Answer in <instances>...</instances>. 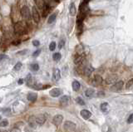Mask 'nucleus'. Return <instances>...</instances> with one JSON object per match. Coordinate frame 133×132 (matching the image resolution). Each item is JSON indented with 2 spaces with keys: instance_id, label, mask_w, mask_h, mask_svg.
Returning a JSON list of instances; mask_svg holds the SVG:
<instances>
[{
  "instance_id": "nucleus-4",
  "label": "nucleus",
  "mask_w": 133,
  "mask_h": 132,
  "mask_svg": "<svg viewBox=\"0 0 133 132\" xmlns=\"http://www.w3.org/2000/svg\"><path fill=\"white\" fill-rule=\"evenodd\" d=\"M62 121H63V116L62 115H57L52 119V123L56 126H59L62 123Z\"/></svg>"
},
{
  "instance_id": "nucleus-33",
  "label": "nucleus",
  "mask_w": 133,
  "mask_h": 132,
  "mask_svg": "<svg viewBox=\"0 0 133 132\" xmlns=\"http://www.w3.org/2000/svg\"><path fill=\"white\" fill-rule=\"evenodd\" d=\"M8 120H3L0 122V126L1 127H5V126H8Z\"/></svg>"
},
{
  "instance_id": "nucleus-37",
  "label": "nucleus",
  "mask_w": 133,
  "mask_h": 132,
  "mask_svg": "<svg viewBox=\"0 0 133 132\" xmlns=\"http://www.w3.org/2000/svg\"><path fill=\"white\" fill-rule=\"evenodd\" d=\"M33 46H35V47H38L40 43H39L38 40H33Z\"/></svg>"
},
{
  "instance_id": "nucleus-5",
  "label": "nucleus",
  "mask_w": 133,
  "mask_h": 132,
  "mask_svg": "<svg viewBox=\"0 0 133 132\" xmlns=\"http://www.w3.org/2000/svg\"><path fill=\"white\" fill-rule=\"evenodd\" d=\"M85 62V57L82 56V54H77L74 57V63L76 65H82Z\"/></svg>"
},
{
  "instance_id": "nucleus-24",
  "label": "nucleus",
  "mask_w": 133,
  "mask_h": 132,
  "mask_svg": "<svg viewBox=\"0 0 133 132\" xmlns=\"http://www.w3.org/2000/svg\"><path fill=\"white\" fill-rule=\"evenodd\" d=\"M56 18H57V14H52L51 16L48 18V24H51L52 22H54V21L56 20Z\"/></svg>"
},
{
  "instance_id": "nucleus-26",
  "label": "nucleus",
  "mask_w": 133,
  "mask_h": 132,
  "mask_svg": "<svg viewBox=\"0 0 133 132\" xmlns=\"http://www.w3.org/2000/svg\"><path fill=\"white\" fill-rule=\"evenodd\" d=\"M76 52H77V54H82V52H83V47H82V45H77V47H76Z\"/></svg>"
},
{
  "instance_id": "nucleus-7",
  "label": "nucleus",
  "mask_w": 133,
  "mask_h": 132,
  "mask_svg": "<svg viewBox=\"0 0 133 132\" xmlns=\"http://www.w3.org/2000/svg\"><path fill=\"white\" fill-rule=\"evenodd\" d=\"M46 120H47V117H46L45 114H42L36 116V122H37V125H43Z\"/></svg>"
},
{
  "instance_id": "nucleus-15",
  "label": "nucleus",
  "mask_w": 133,
  "mask_h": 132,
  "mask_svg": "<svg viewBox=\"0 0 133 132\" xmlns=\"http://www.w3.org/2000/svg\"><path fill=\"white\" fill-rule=\"evenodd\" d=\"M37 98V93H34V92H29L27 94V100L31 102H34L36 101Z\"/></svg>"
},
{
  "instance_id": "nucleus-30",
  "label": "nucleus",
  "mask_w": 133,
  "mask_h": 132,
  "mask_svg": "<svg viewBox=\"0 0 133 132\" xmlns=\"http://www.w3.org/2000/svg\"><path fill=\"white\" fill-rule=\"evenodd\" d=\"M76 101H77V104L81 105V106H84V105H85V101H84V100H82L81 97H77V99H76Z\"/></svg>"
},
{
  "instance_id": "nucleus-43",
  "label": "nucleus",
  "mask_w": 133,
  "mask_h": 132,
  "mask_svg": "<svg viewBox=\"0 0 133 132\" xmlns=\"http://www.w3.org/2000/svg\"><path fill=\"white\" fill-rule=\"evenodd\" d=\"M0 102H1V98H0Z\"/></svg>"
},
{
  "instance_id": "nucleus-39",
  "label": "nucleus",
  "mask_w": 133,
  "mask_h": 132,
  "mask_svg": "<svg viewBox=\"0 0 133 132\" xmlns=\"http://www.w3.org/2000/svg\"><path fill=\"white\" fill-rule=\"evenodd\" d=\"M18 83L19 85H22L23 83H24V79H19V80H18Z\"/></svg>"
},
{
  "instance_id": "nucleus-17",
  "label": "nucleus",
  "mask_w": 133,
  "mask_h": 132,
  "mask_svg": "<svg viewBox=\"0 0 133 132\" xmlns=\"http://www.w3.org/2000/svg\"><path fill=\"white\" fill-rule=\"evenodd\" d=\"M69 100H70V97H69V96H63L61 97V99H60V104L62 105V106H67V105L68 104V102H69Z\"/></svg>"
},
{
  "instance_id": "nucleus-44",
  "label": "nucleus",
  "mask_w": 133,
  "mask_h": 132,
  "mask_svg": "<svg viewBox=\"0 0 133 132\" xmlns=\"http://www.w3.org/2000/svg\"><path fill=\"white\" fill-rule=\"evenodd\" d=\"M0 120H1V116H0Z\"/></svg>"
},
{
  "instance_id": "nucleus-34",
  "label": "nucleus",
  "mask_w": 133,
  "mask_h": 132,
  "mask_svg": "<svg viewBox=\"0 0 133 132\" xmlns=\"http://www.w3.org/2000/svg\"><path fill=\"white\" fill-rule=\"evenodd\" d=\"M40 53H41V50H40V49L36 50V51L33 53V56H34V57H37V56H39Z\"/></svg>"
},
{
  "instance_id": "nucleus-18",
  "label": "nucleus",
  "mask_w": 133,
  "mask_h": 132,
  "mask_svg": "<svg viewBox=\"0 0 133 132\" xmlns=\"http://www.w3.org/2000/svg\"><path fill=\"white\" fill-rule=\"evenodd\" d=\"M101 110L104 113H107L110 110V106L109 104L107 102H103L102 104H101Z\"/></svg>"
},
{
  "instance_id": "nucleus-16",
  "label": "nucleus",
  "mask_w": 133,
  "mask_h": 132,
  "mask_svg": "<svg viewBox=\"0 0 133 132\" xmlns=\"http://www.w3.org/2000/svg\"><path fill=\"white\" fill-rule=\"evenodd\" d=\"M44 3L46 4V5L49 6L50 8H52L54 7V6H56L57 4L58 3V0H43Z\"/></svg>"
},
{
  "instance_id": "nucleus-2",
  "label": "nucleus",
  "mask_w": 133,
  "mask_h": 132,
  "mask_svg": "<svg viewBox=\"0 0 133 132\" xmlns=\"http://www.w3.org/2000/svg\"><path fill=\"white\" fill-rule=\"evenodd\" d=\"M21 14H22V17L24 19L27 20L31 19V12L27 6H24V7L21 8Z\"/></svg>"
},
{
  "instance_id": "nucleus-27",
  "label": "nucleus",
  "mask_w": 133,
  "mask_h": 132,
  "mask_svg": "<svg viewBox=\"0 0 133 132\" xmlns=\"http://www.w3.org/2000/svg\"><path fill=\"white\" fill-rule=\"evenodd\" d=\"M30 69H31L32 71H33V72H37V71H38V70H39V66H38V64H37V63H33V64H31Z\"/></svg>"
},
{
  "instance_id": "nucleus-13",
  "label": "nucleus",
  "mask_w": 133,
  "mask_h": 132,
  "mask_svg": "<svg viewBox=\"0 0 133 132\" xmlns=\"http://www.w3.org/2000/svg\"><path fill=\"white\" fill-rule=\"evenodd\" d=\"M28 124L32 128H36L37 127V122H36V116H32L28 119Z\"/></svg>"
},
{
  "instance_id": "nucleus-38",
  "label": "nucleus",
  "mask_w": 133,
  "mask_h": 132,
  "mask_svg": "<svg viewBox=\"0 0 133 132\" xmlns=\"http://www.w3.org/2000/svg\"><path fill=\"white\" fill-rule=\"evenodd\" d=\"M5 57H6V55H4V54H1V55H0V62L3 61Z\"/></svg>"
},
{
  "instance_id": "nucleus-35",
  "label": "nucleus",
  "mask_w": 133,
  "mask_h": 132,
  "mask_svg": "<svg viewBox=\"0 0 133 132\" xmlns=\"http://www.w3.org/2000/svg\"><path fill=\"white\" fill-rule=\"evenodd\" d=\"M64 43H65L64 40H61L60 42H59V45H58L59 49H62V48L63 47V46H64Z\"/></svg>"
},
{
  "instance_id": "nucleus-21",
  "label": "nucleus",
  "mask_w": 133,
  "mask_h": 132,
  "mask_svg": "<svg viewBox=\"0 0 133 132\" xmlns=\"http://www.w3.org/2000/svg\"><path fill=\"white\" fill-rule=\"evenodd\" d=\"M72 87H73V91H79L80 87H81V85H80L79 81H73V84H72Z\"/></svg>"
},
{
  "instance_id": "nucleus-28",
  "label": "nucleus",
  "mask_w": 133,
  "mask_h": 132,
  "mask_svg": "<svg viewBox=\"0 0 133 132\" xmlns=\"http://www.w3.org/2000/svg\"><path fill=\"white\" fill-rule=\"evenodd\" d=\"M55 49H56V43H55V42H52L49 45V50L52 52H53V51H55Z\"/></svg>"
},
{
  "instance_id": "nucleus-42",
  "label": "nucleus",
  "mask_w": 133,
  "mask_h": 132,
  "mask_svg": "<svg viewBox=\"0 0 133 132\" xmlns=\"http://www.w3.org/2000/svg\"><path fill=\"white\" fill-rule=\"evenodd\" d=\"M0 132H8L7 131H0Z\"/></svg>"
},
{
  "instance_id": "nucleus-36",
  "label": "nucleus",
  "mask_w": 133,
  "mask_h": 132,
  "mask_svg": "<svg viewBox=\"0 0 133 132\" xmlns=\"http://www.w3.org/2000/svg\"><path fill=\"white\" fill-rule=\"evenodd\" d=\"M132 117H133L132 114H131L129 116V117H128V119H127V123H128V124H132V123L133 122Z\"/></svg>"
},
{
  "instance_id": "nucleus-1",
  "label": "nucleus",
  "mask_w": 133,
  "mask_h": 132,
  "mask_svg": "<svg viewBox=\"0 0 133 132\" xmlns=\"http://www.w3.org/2000/svg\"><path fill=\"white\" fill-rule=\"evenodd\" d=\"M14 31L19 35H24L27 33V28L25 24L23 22H18L14 25Z\"/></svg>"
},
{
  "instance_id": "nucleus-25",
  "label": "nucleus",
  "mask_w": 133,
  "mask_h": 132,
  "mask_svg": "<svg viewBox=\"0 0 133 132\" xmlns=\"http://www.w3.org/2000/svg\"><path fill=\"white\" fill-rule=\"evenodd\" d=\"M61 57H62V56H61V53H59V52H55L52 55V58H53L55 62H58L61 59Z\"/></svg>"
},
{
  "instance_id": "nucleus-10",
  "label": "nucleus",
  "mask_w": 133,
  "mask_h": 132,
  "mask_svg": "<svg viewBox=\"0 0 133 132\" xmlns=\"http://www.w3.org/2000/svg\"><path fill=\"white\" fill-rule=\"evenodd\" d=\"M61 78V72L58 68L54 69L53 72H52V79L55 81H58Z\"/></svg>"
},
{
  "instance_id": "nucleus-12",
  "label": "nucleus",
  "mask_w": 133,
  "mask_h": 132,
  "mask_svg": "<svg viewBox=\"0 0 133 132\" xmlns=\"http://www.w3.org/2000/svg\"><path fill=\"white\" fill-rule=\"evenodd\" d=\"M92 72H93V68H92V66H91V65H87V66H86L83 69L84 74L87 77H89L90 75L92 73Z\"/></svg>"
},
{
  "instance_id": "nucleus-19",
  "label": "nucleus",
  "mask_w": 133,
  "mask_h": 132,
  "mask_svg": "<svg viewBox=\"0 0 133 132\" xmlns=\"http://www.w3.org/2000/svg\"><path fill=\"white\" fill-rule=\"evenodd\" d=\"M94 94H95V91L92 88H88L85 91V96L88 98H92L94 96Z\"/></svg>"
},
{
  "instance_id": "nucleus-11",
  "label": "nucleus",
  "mask_w": 133,
  "mask_h": 132,
  "mask_svg": "<svg viewBox=\"0 0 133 132\" xmlns=\"http://www.w3.org/2000/svg\"><path fill=\"white\" fill-rule=\"evenodd\" d=\"M102 82V78L101 76H99V75H96V76L94 77L93 80H92V85L95 86V87H97V86L101 85Z\"/></svg>"
},
{
  "instance_id": "nucleus-8",
  "label": "nucleus",
  "mask_w": 133,
  "mask_h": 132,
  "mask_svg": "<svg viewBox=\"0 0 133 132\" xmlns=\"http://www.w3.org/2000/svg\"><path fill=\"white\" fill-rule=\"evenodd\" d=\"M32 13H33V19L34 20L35 22L38 23L39 21H40V15H39V12L37 10L36 7L33 8V12H32Z\"/></svg>"
},
{
  "instance_id": "nucleus-32",
  "label": "nucleus",
  "mask_w": 133,
  "mask_h": 132,
  "mask_svg": "<svg viewBox=\"0 0 133 132\" xmlns=\"http://www.w3.org/2000/svg\"><path fill=\"white\" fill-rule=\"evenodd\" d=\"M132 83H133V80L132 79H131V80L128 81L127 83H126V89H132Z\"/></svg>"
},
{
  "instance_id": "nucleus-23",
  "label": "nucleus",
  "mask_w": 133,
  "mask_h": 132,
  "mask_svg": "<svg viewBox=\"0 0 133 132\" xmlns=\"http://www.w3.org/2000/svg\"><path fill=\"white\" fill-rule=\"evenodd\" d=\"M35 3L37 4V6L38 7L39 9H43V7L45 6V3H44L43 0H35Z\"/></svg>"
},
{
  "instance_id": "nucleus-14",
  "label": "nucleus",
  "mask_w": 133,
  "mask_h": 132,
  "mask_svg": "<svg viewBox=\"0 0 133 132\" xmlns=\"http://www.w3.org/2000/svg\"><path fill=\"white\" fill-rule=\"evenodd\" d=\"M81 116H82V118L85 119V120H87V119H89L91 116H92V113H91L89 110H81Z\"/></svg>"
},
{
  "instance_id": "nucleus-20",
  "label": "nucleus",
  "mask_w": 133,
  "mask_h": 132,
  "mask_svg": "<svg viewBox=\"0 0 133 132\" xmlns=\"http://www.w3.org/2000/svg\"><path fill=\"white\" fill-rule=\"evenodd\" d=\"M69 12H70V15L72 16H74L77 12V8L75 7V4L73 3H72L69 6Z\"/></svg>"
},
{
  "instance_id": "nucleus-29",
  "label": "nucleus",
  "mask_w": 133,
  "mask_h": 132,
  "mask_svg": "<svg viewBox=\"0 0 133 132\" xmlns=\"http://www.w3.org/2000/svg\"><path fill=\"white\" fill-rule=\"evenodd\" d=\"M26 81H27V84L31 85L32 84V81H33V78H32L31 74H28L26 77Z\"/></svg>"
},
{
  "instance_id": "nucleus-3",
  "label": "nucleus",
  "mask_w": 133,
  "mask_h": 132,
  "mask_svg": "<svg viewBox=\"0 0 133 132\" xmlns=\"http://www.w3.org/2000/svg\"><path fill=\"white\" fill-rule=\"evenodd\" d=\"M123 81H117V82L116 83H113V86L112 87H111V88H110V90H111V91H121V90L122 89V87H123Z\"/></svg>"
},
{
  "instance_id": "nucleus-31",
  "label": "nucleus",
  "mask_w": 133,
  "mask_h": 132,
  "mask_svg": "<svg viewBox=\"0 0 133 132\" xmlns=\"http://www.w3.org/2000/svg\"><path fill=\"white\" fill-rule=\"evenodd\" d=\"M22 66H23V64L21 63V62H18L15 66H14V67H13V70L14 71H19L21 67H22Z\"/></svg>"
},
{
  "instance_id": "nucleus-22",
  "label": "nucleus",
  "mask_w": 133,
  "mask_h": 132,
  "mask_svg": "<svg viewBox=\"0 0 133 132\" xmlns=\"http://www.w3.org/2000/svg\"><path fill=\"white\" fill-rule=\"evenodd\" d=\"M117 81V77H109L106 79L107 84H113Z\"/></svg>"
},
{
  "instance_id": "nucleus-41",
  "label": "nucleus",
  "mask_w": 133,
  "mask_h": 132,
  "mask_svg": "<svg viewBox=\"0 0 133 132\" xmlns=\"http://www.w3.org/2000/svg\"><path fill=\"white\" fill-rule=\"evenodd\" d=\"M97 96H104V93H103V92H98Z\"/></svg>"
},
{
  "instance_id": "nucleus-6",
  "label": "nucleus",
  "mask_w": 133,
  "mask_h": 132,
  "mask_svg": "<svg viewBox=\"0 0 133 132\" xmlns=\"http://www.w3.org/2000/svg\"><path fill=\"white\" fill-rule=\"evenodd\" d=\"M64 128L67 130V131H73L76 129V124H74L72 121H67L64 123Z\"/></svg>"
},
{
  "instance_id": "nucleus-40",
  "label": "nucleus",
  "mask_w": 133,
  "mask_h": 132,
  "mask_svg": "<svg viewBox=\"0 0 133 132\" xmlns=\"http://www.w3.org/2000/svg\"><path fill=\"white\" fill-rule=\"evenodd\" d=\"M27 52V50H24V52H18V54H21V55H23V54H25Z\"/></svg>"
},
{
  "instance_id": "nucleus-9",
  "label": "nucleus",
  "mask_w": 133,
  "mask_h": 132,
  "mask_svg": "<svg viewBox=\"0 0 133 132\" xmlns=\"http://www.w3.org/2000/svg\"><path fill=\"white\" fill-rule=\"evenodd\" d=\"M62 91L61 89H59V88H53V89H52L49 91V94L52 97H58L62 94Z\"/></svg>"
}]
</instances>
